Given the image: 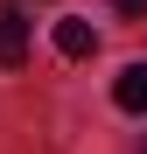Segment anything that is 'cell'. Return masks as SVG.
I'll return each instance as SVG.
<instances>
[{
    "instance_id": "obj_1",
    "label": "cell",
    "mask_w": 147,
    "mask_h": 154,
    "mask_svg": "<svg viewBox=\"0 0 147 154\" xmlns=\"http://www.w3.org/2000/svg\"><path fill=\"white\" fill-rule=\"evenodd\" d=\"M21 63H28V21L0 7V70H21Z\"/></svg>"
},
{
    "instance_id": "obj_2",
    "label": "cell",
    "mask_w": 147,
    "mask_h": 154,
    "mask_svg": "<svg viewBox=\"0 0 147 154\" xmlns=\"http://www.w3.org/2000/svg\"><path fill=\"white\" fill-rule=\"evenodd\" d=\"M112 105H119V112H147V63H126V70H119Z\"/></svg>"
},
{
    "instance_id": "obj_3",
    "label": "cell",
    "mask_w": 147,
    "mask_h": 154,
    "mask_svg": "<svg viewBox=\"0 0 147 154\" xmlns=\"http://www.w3.org/2000/svg\"><path fill=\"white\" fill-rule=\"evenodd\" d=\"M56 49H63L70 63H77V56H91V49H98V35H91V21H56Z\"/></svg>"
},
{
    "instance_id": "obj_4",
    "label": "cell",
    "mask_w": 147,
    "mask_h": 154,
    "mask_svg": "<svg viewBox=\"0 0 147 154\" xmlns=\"http://www.w3.org/2000/svg\"><path fill=\"white\" fill-rule=\"evenodd\" d=\"M112 7H119V14H147V0H112Z\"/></svg>"
}]
</instances>
